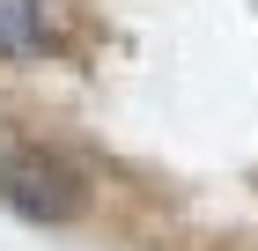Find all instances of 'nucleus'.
Wrapping results in <instances>:
<instances>
[{
  "label": "nucleus",
  "mask_w": 258,
  "mask_h": 251,
  "mask_svg": "<svg viewBox=\"0 0 258 251\" xmlns=\"http://www.w3.org/2000/svg\"><path fill=\"white\" fill-rule=\"evenodd\" d=\"M0 207L37 222V229H67L89 214V185L44 148H8L0 155Z\"/></svg>",
  "instance_id": "obj_1"
},
{
  "label": "nucleus",
  "mask_w": 258,
  "mask_h": 251,
  "mask_svg": "<svg viewBox=\"0 0 258 251\" xmlns=\"http://www.w3.org/2000/svg\"><path fill=\"white\" fill-rule=\"evenodd\" d=\"M0 52L8 59H44L52 52V8L44 0H0Z\"/></svg>",
  "instance_id": "obj_2"
}]
</instances>
